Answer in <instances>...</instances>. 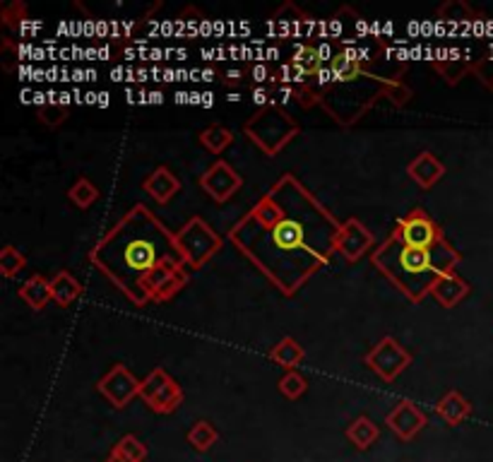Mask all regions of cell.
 <instances>
[{
    "instance_id": "18",
    "label": "cell",
    "mask_w": 493,
    "mask_h": 462,
    "mask_svg": "<svg viewBox=\"0 0 493 462\" xmlns=\"http://www.w3.org/2000/svg\"><path fill=\"white\" fill-rule=\"evenodd\" d=\"M435 414H438L448 427H458V424H462V421L472 414V404H469L467 397H462L458 390H451V393L443 397L441 403L435 404Z\"/></svg>"
},
{
    "instance_id": "37",
    "label": "cell",
    "mask_w": 493,
    "mask_h": 462,
    "mask_svg": "<svg viewBox=\"0 0 493 462\" xmlns=\"http://www.w3.org/2000/svg\"><path fill=\"white\" fill-rule=\"evenodd\" d=\"M241 80H243V70H227L224 73V82L227 85H238Z\"/></svg>"
},
{
    "instance_id": "12",
    "label": "cell",
    "mask_w": 493,
    "mask_h": 462,
    "mask_svg": "<svg viewBox=\"0 0 493 462\" xmlns=\"http://www.w3.org/2000/svg\"><path fill=\"white\" fill-rule=\"evenodd\" d=\"M241 186H243L241 173H238L231 164L224 162V159L214 162L212 166L200 176V189L212 197L214 203H227L234 193L241 190Z\"/></svg>"
},
{
    "instance_id": "4",
    "label": "cell",
    "mask_w": 493,
    "mask_h": 462,
    "mask_svg": "<svg viewBox=\"0 0 493 462\" xmlns=\"http://www.w3.org/2000/svg\"><path fill=\"white\" fill-rule=\"evenodd\" d=\"M392 82L375 80L371 75H358L349 82H332L320 89V106L340 126H354L381 96H388Z\"/></svg>"
},
{
    "instance_id": "16",
    "label": "cell",
    "mask_w": 493,
    "mask_h": 462,
    "mask_svg": "<svg viewBox=\"0 0 493 462\" xmlns=\"http://www.w3.org/2000/svg\"><path fill=\"white\" fill-rule=\"evenodd\" d=\"M407 173L417 181L421 189H434L435 183L443 179L445 166H443L431 152H421L419 157H414V159L409 162Z\"/></svg>"
},
{
    "instance_id": "38",
    "label": "cell",
    "mask_w": 493,
    "mask_h": 462,
    "mask_svg": "<svg viewBox=\"0 0 493 462\" xmlns=\"http://www.w3.org/2000/svg\"><path fill=\"white\" fill-rule=\"evenodd\" d=\"M96 102H99V106H109V95H106V92L96 95Z\"/></svg>"
},
{
    "instance_id": "9",
    "label": "cell",
    "mask_w": 493,
    "mask_h": 462,
    "mask_svg": "<svg viewBox=\"0 0 493 462\" xmlns=\"http://www.w3.org/2000/svg\"><path fill=\"white\" fill-rule=\"evenodd\" d=\"M366 366L374 368L383 381H395L412 364V354L395 337H385L366 354Z\"/></svg>"
},
{
    "instance_id": "30",
    "label": "cell",
    "mask_w": 493,
    "mask_h": 462,
    "mask_svg": "<svg viewBox=\"0 0 493 462\" xmlns=\"http://www.w3.org/2000/svg\"><path fill=\"white\" fill-rule=\"evenodd\" d=\"M68 197L75 203L80 210H87L89 205H94L96 203V197H99V189L94 186L92 181L87 179H77V183L70 189Z\"/></svg>"
},
{
    "instance_id": "42",
    "label": "cell",
    "mask_w": 493,
    "mask_h": 462,
    "mask_svg": "<svg viewBox=\"0 0 493 462\" xmlns=\"http://www.w3.org/2000/svg\"><path fill=\"white\" fill-rule=\"evenodd\" d=\"M227 99H229V102H241V95H236V92H234V95H229Z\"/></svg>"
},
{
    "instance_id": "35",
    "label": "cell",
    "mask_w": 493,
    "mask_h": 462,
    "mask_svg": "<svg viewBox=\"0 0 493 462\" xmlns=\"http://www.w3.org/2000/svg\"><path fill=\"white\" fill-rule=\"evenodd\" d=\"M273 70L267 68V65H263V63H258V65H253V68H250V77H253V80H256L258 85H263L265 80H273Z\"/></svg>"
},
{
    "instance_id": "11",
    "label": "cell",
    "mask_w": 493,
    "mask_h": 462,
    "mask_svg": "<svg viewBox=\"0 0 493 462\" xmlns=\"http://www.w3.org/2000/svg\"><path fill=\"white\" fill-rule=\"evenodd\" d=\"M140 385H143V381H137L128 371V366L116 364V366L111 368L109 373L99 381L96 388H99V393H102L116 410H123L135 395H140Z\"/></svg>"
},
{
    "instance_id": "1",
    "label": "cell",
    "mask_w": 493,
    "mask_h": 462,
    "mask_svg": "<svg viewBox=\"0 0 493 462\" xmlns=\"http://www.w3.org/2000/svg\"><path fill=\"white\" fill-rule=\"evenodd\" d=\"M342 222L284 173L229 231V241L284 294H297L337 250Z\"/></svg>"
},
{
    "instance_id": "5",
    "label": "cell",
    "mask_w": 493,
    "mask_h": 462,
    "mask_svg": "<svg viewBox=\"0 0 493 462\" xmlns=\"http://www.w3.org/2000/svg\"><path fill=\"white\" fill-rule=\"evenodd\" d=\"M243 133L265 154L277 157L298 135V123L281 106H267L246 120Z\"/></svg>"
},
{
    "instance_id": "22",
    "label": "cell",
    "mask_w": 493,
    "mask_h": 462,
    "mask_svg": "<svg viewBox=\"0 0 493 462\" xmlns=\"http://www.w3.org/2000/svg\"><path fill=\"white\" fill-rule=\"evenodd\" d=\"M476 19H479V15L462 0H451L443 8H438V22H445V25L474 27Z\"/></svg>"
},
{
    "instance_id": "17",
    "label": "cell",
    "mask_w": 493,
    "mask_h": 462,
    "mask_svg": "<svg viewBox=\"0 0 493 462\" xmlns=\"http://www.w3.org/2000/svg\"><path fill=\"white\" fill-rule=\"evenodd\" d=\"M431 294H434L435 301H438L443 308H452V306H458L459 301L467 296L469 284L465 282L458 273L445 274V277H441V280L434 284Z\"/></svg>"
},
{
    "instance_id": "27",
    "label": "cell",
    "mask_w": 493,
    "mask_h": 462,
    "mask_svg": "<svg viewBox=\"0 0 493 462\" xmlns=\"http://www.w3.org/2000/svg\"><path fill=\"white\" fill-rule=\"evenodd\" d=\"M217 441H220V434H217V428L210 421H197L196 427L188 431V443L193 445L196 450H200V453L210 450Z\"/></svg>"
},
{
    "instance_id": "25",
    "label": "cell",
    "mask_w": 493,
    "mask_h": 462,
    "mask_svg": "<svg viewBox=\"0 0 493 462\" xmlns=\"http://www.w3.org/2000/svg\"><path fill=\"white\" fill-rule=\"evenodd\" d=\"M291 63L304 70L308 77H313L318 70L323 68V63L318 58V49L313 43H297L294 51H291Z\"/></svg>"
},
{
    "instance_id": "21",
    "label": "cell",
    "mask_w": 493,
    "mask_h": 462,
    "mask_svg": "<svg viewBox=\"0 0 493 462\" xmlns=\"http://www.w3.org/2000/svg\"><path fill=\"white\" fill-rule=\"evenodd\" d=\"M435 70L445 77V82L448 85H458L462 77L467 75V73H474V58H469V56H455V58H438L434 60Z\"/></svg>"
},
{
    "instance_id": "19",
    "label": "cell",
    "mask_w": 493,
    "mask_h": 462,
    "mask_svg": "<svg viewBox=\"0 0 493 462\" xmlns=\"http://www.w3.org/2000/svg\"><path fill=\"white\" fill-rule=\"evenodd\" d=\"M19 299L25 301L29 308L42 311L49 301H53L51 280H46V277H42V274H32V277L19 287Z\"/></svg>"
},
{
    "instance_id": "32",
    "label": "cell",
    "mask_w": 493,
    "mask_h": 462,
    "mask_svg": "<svg viewBox=\"0 0 493 462\" xmlns=\"http://www.w3.org/2000/svg\"><path fill=\"white\" fill-rule=\"evenodd\" d=\"M306 378L297 373V371H287V376L280 381V390L284 397H289V400H298L301 395L306 393Z\"/></svg>"
},
{
    "instance_id": "13",
    "label": "cell",
    "mask_w": 493,
    "mask_h": 462,
    "mask_svg": "<svg viewBox=\"0 0 493 462\" xmlns=\"http://www.w3.org/2000/svg\"><path fill=\"white\" fill-rule=\"evenodd\" d=\"M374 249V234L366 229L358 219H347L342 224L340 236H337V250L344 260L357 263L358 258L366 256V250Z\"/></svg>"
},
{
    "instance_id": "39",
    "label": "cell",
    "mask_w": 493,
    "mask_h": 462,
    "mask_svg": "<svg viewBox=\"0 0 493 462\" xmlns=\"http://www.w3.org/2000/svg\"><path fill=\"white\" fill-rule=\"evenodd\" d=\"M200 75H203L204 82H212V80H214V70H203Z\"/></svg>"
},
{
    "instance_id": "40",
    "label": "cell",
    "mask_w": 493,
    "mask_h": 462,
    "mask_svg": "<svg viewBox=\"0 0 493 462\" xmlns=\"http://www.w3.org/2000/svg\"><path fill=\"white\" fill-rule=\"evenodd\" d=\"M150 102H157V104H162L164 102V95L162 92H152V95H150Z\"/></svg>"
},
{
    "instance_id": "23",
    "label": "cell",
    "mask_w": 493,
    "mask_h": 462,
    "mask_svg": "<svg viewBox=\"0 0 493 462\" xmlns=\"http://www.w3.org/2000/svg\"><path fill=\"white\" fill-rule=\"evenodd\" d=\"M304 357H306L304 347H301L297 340H291V337H284V340L277 343V347H273V351H270V359H273L274 364L287 368V371H294V366H298Z\"/></svg>"
},
{
    "instance_id": "14",
    "label": "cell",
    "mask_w": 493,
    "mask_h": 462,
    "mask_svg": "<svg viewBox=\"0 0 493 462\" xmlns=\"http://www.w3.org/2000/svg\"><path fill=\"white\" fill-rule=\"evenodd\" d=\"M385 421H388V427H390L402 441H412V438H417L419 434L424 431V427L428 424V417L419 410L417 404L404 400V403L397 404V407L388 414V420Z\"/></svg>"
},
{
    "instance_id": "26",
    "label": "cell",
    "mask_w": 493,
    "mask_h": 462,
    "mask_svg": "<svg viewBox=\"0 0 493 462\" xmlns=\"http://www.w3.org/2000/svg\"><path fill=\"white\" fill-rule=\"evenodd\" d=\"M111 455H116V458H120V460H126V462H145L147 460V445L143 443L140 438L133 436V434H128V436H123L119 443L113 445Z\"/></svg>"
},
{
    "instance_id": "33",
    "label": "cell",
    "mask_w": 493,
    "mask_h": 462,
    "mask_svg": "<svg viewBox=\"0 0 493 462\" xmlns=\"http://www.w3.org/2000/svg\"><path fill=\"white\" fill-rule=\"evenodd\" d=\"M39 119L49 126V128H58L63 120L68 119V106H63V104H46L39 109Z\"/></svg>"
},
{
    "instance_id": "10",
    "label": "cell",
    "mask_w": 493,
    "mask_h": 462,
    "mask_svg": "<svg viewBox=\"0 0 493 462\" xmlns=\"http://www.w3.org/2000/svg\"><path fill=\"white\" fill-rule=\"evenodd\" d=\"M267 29L270 35L277 39L284 36H294V39H306L320 32V22L313 18H308L306 12L294 5V3H284L277 12L273 15V19H267Z\"/></svg>"
},
{
    "instance_id": "28",
    "label": "cell",
    "mask_w": 493,
    "mask_h": 462,
    "mask_svg": "<svg viewBox=\"0 0 493 462\" xmlns=\"http://www.w3.org/2000/svg\"><path fill=\"white\" fill-rule=\"evenodd\" d=\"M200 142L212 154H221L234 142V133L229 128H224V126H212V128H207L200 135Z\"/></svg>"
},
{
    "instance_id": "15",
    "label": "cell",
    "mask_w": 493,
    "mask_h": 462,
    "mask_svg": "<svg viewBox=\"0 0 493 462\" xmlns=\"http://www.w3.org/2000/svg\"><path fill=\"white\" fill-rule=\"evenodd\" d=\"M143 189L147 196H152L159 205H166L171 197L176 196L181 190V181L176 173L166 169V166H157L145 181H143Z\"/></svg>"
},
{
    "instance_id": "6",
    "label": "cell",
    "mask_w": 493,
    "mask_h": 462,
    "mask_svg": "<svg viewBox=\"0 0 493 462\" xmlns=\"http://www.w3.org/2000/svg\"><path fill=\"white\" fill-rule=\"evenodd\" d=\"M176 243L186 267H203L212 256H217V250L221 249V236L217 231L204 222L203 217H193L190 222H186V227L176 234Z\"/></svg>"
},
{
    "instance_id": "41",
    "label": "cell",
    "mask_w": 493,
    "mask_h": 462,
    "mask_svg": "<svg viewBox=\"0 0 493 462\" xmlns=\"http://www.w3.org/2000/svg\"><path fill=\"white\" fill-rule=\"evenodd\" d=\"M214 96L212 95H203V106H212Z\"/></svg>"
},
{
    "instance_id": "2",
    "label": "cell",
    "mask_w": 493,
    "mask_h": 462,
    "mask_svg": "<svg viewBox=\"0 0 493 462\" xmlns=\"http://www.w3.org/2000/svg\"><path fill=\"white\" fill-rule=\"evenodd\" d=\"M89 260L116 284L135 306H145L143 284L159 267H186L176 234H171L145 205H135L104 236Z\"/></svg>"
},
{
    "instance_id": "43",
    "label": "cell",
    "mask_w": 493,
    "mask_h": 462,
    "mask_svg": "<svg viewBox=\"0 0 493 462\" xmlns=\"http://www.w3.org/2000/svg\"><path fill=\"white\" fill-rule=\"evenodd\" d=\"M106 462H126V460H120V458H116V455H111V458Z\"/></svg>"
},
{
    "instance_id": "7",
    "label": "cell",
    "mask_w": 493,
    "mask_h": 462,
    "mask_svg": "<svg viewBox=\"0 0 493 462\" xmlns=\"http://www.w3.org/2000/svg\"><path fill=\"white\" fill-rule=\"evenodd\" d=\"M140 397L157 414H171L183 403V390L164 368H154L140 385Z\"/></svg>"
},
{
    "instance_id": "29",
    "label": "cell",
    "mask_w": 493,
    "mask_h": 462,
    "mask_svg": "<svg viewBox=\"0 0 493 462\" xmlns=\"http://www.w3.org/2000/svg\"><path fill=\"white\" fill-rule=\"evenodd\" d=\"M25 266L27 258L15 246H10V243L3 246V250H0V273H3V277H15L25 270Z\"/></svg>"
},
{
    "instance_id": "24",
    "label": "cell",
    "mask_w": 493,
    "mask_h": 462,
    "mask_svg": "<svg viewBox=\"0 0 493 462\" xmlns=\"http://www.w3.org/2000/svg\"><path fill=\"white\" fill-rule=\"evenodd\" d=\"M378 436H381V431H378V427H375L368 417H358V420L351 421L347 428V438L357 445L358 450L371 448V445L378 441Z\"/></svg>"
},
{
    "instance_id": "34",
    "label": "cell",
    "mask_w": 493,
    "mask_h": 462,
    "mask_svg": "<svg viewBox=\"0 0 493 462\" xmlns=\"http://www.w3.org/2000/svg\"><path fill=\"white\" fill-rule=\"evenodd\" d=\"M474 73L489 89H493V58L474 60Z\"/></svg>"
},
{
    "instance_id": "20",
    "label": "cell",
    "mask_w": 493,
    "mask_h": 462,
    "mask_svg": "<svg viewBox=\"0 0 493 462\" xmlns=\"http://www.w3.org/2000/svg\"><path fill=\"white\" fill-rule=\"evenodd\" d=\"M51 294H53V301L58 304V306H70L73 301L80 299V294H82V284L77 282L75 277L65 270H60L58 274H53L51 277Z\"/></svg>"
},
{
    "instance_id": "8",
    "label": "cell",
    "mask_w": 493,
    "mask_h": 462,
    "mask_svg": "<svg viewBox=\"0 0 493 462\" xmlns=\"http://www.w3.org/2000/svg\"><path fill=\"white\" fill-rule=\"evenodd\" d=\"M392 234H395L404 246H409V249H431L434 243L445 239L441 227L428 217L426 210H414V212H409L407 217H402Z\"/></svg>"
},
{
    "instance_id": "31",
    "label": "cell",
    "mask_w": 493,
    "mask_h": 462,
    "mask_svg": "<svg viewBox=\"0 0 493 462\" xmlns=\"http://www.w3.org/2000/svg\"><path fill=\"white\" fill-rule=\"evenodd\" d=\"M188 284V270L183 267V270H179V273H173L166 280V282L157 289V294H154V301H169L171 296H176L183 287Z\"/></svg>"
},
{
    "instance_id": "3",
    "label": "cell",
    "mask_w": 493,
    "mask_h": 462,
    "mask_svg": "<svg viewBox=\"0 0 493 462\" xmlns=\"http://www.w3.org/2000/svg\"><path fill=\"white\" fill-rule=\"evenodd\" d=\"M371 260L409 301L419 304L426 294H431L441 277L455 273L459 253L445 239L431 249H409L390 234V239L374 250Z\"/></svg>"
},
{
    "instance_id": "36",
    "label": "cell",
    "mask_w": 493,
    "mask_h": 462,
    "mask_svg": "<svg viewBox=\"0 0 493 462\" xmlns=\"http://www.w3.org/2000/svg\"><path fill=\"white\" fill-rule=\"evenodd\" d=\"M253 102L256 104H273V99H270V89L267 87H256L253 89Z\"/></svg>"
}]
</instances>
